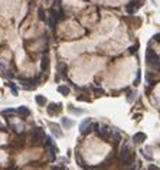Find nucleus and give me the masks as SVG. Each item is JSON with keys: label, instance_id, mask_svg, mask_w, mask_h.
I'll list each match as a JSON object with an SVG mask.
<instances>
[{"label": "nucleus", "instance_id": "nucleus-1", "mask_svg": "<svg viewBox=\"0 0 160 170\" xmlns=\"http://www.w3.org/2000/svg\"><path fill=\"white\" fill-rule=\"evenodd\" d=\"M146 61H147L149 68H153V71H159L160 69V59L151 49H149L146 52Z\"/></svg>", "mask_w": 160, "mask_h": 170}, {"label": "nucleus", "instance_id": "nucleus-2", "mask_svg": "<svg viewBox=\"0 0 160 170\" xmlns=\"http://www.w3.org/2000/svg\"><path fill=\"white\" fill-rule=\"evenodd\" d=\"M133 160V156L130 154V147L128 146H123L118 151V161L126 164V166H130V161Z\"/></svg>", "mask_w": 160, "mask_h": 170}, {"label": "nucleus", "instance_id": "nucleus-3", "mask_svg": "<svg viewBox=\"0 0 160 170\" xmlns=\"http://www.w3.org/2000/svg\"><path fill=\"white\" fill-rule=\"evenodd\" d=\"M45 131H43L41 127H38V128H33L32 131V141L33 143H42L45 141Z\"/></svg>", "mask_w": 160, "mask_h": 170}, {"label": "nucleus", "instance_id": "nucleus-4", "mask_svg": "<svg viewBox=\"0 0 160 170\" xmlns=\"http://www.w3.org/2000/svg\"><path fill=\"white\" fill-rule=\"evenodd\" d=\"M94 123L91 121V118H85L81 124H79V131H81V134H88L89 131H92L94 130Z\"/></svg>", "mask_w": 160, "mask_h": 170}, {"label": "nucleus", "instance_id": "nucleus-5", "mask_svg": "<svg viewBox=\"0 0 160 170\" xmlns=\"http://www.w3.org/2000/svg\"><path fill=\"white\" fill-rule=\"evenodd\" d=\"M143 4V0H137V1H131L130 4H127V13L128 14H133L139 10V7Z\"/></svg>", "mask_w": 160, "mask_h": 170}, {"label": "nucleus", "instance_id": "nucleus-6", "mask_svg": "<svg viewBox=\"0 0 160 170\" xmlns=\"http://www.w3.org/2000/svg\"><path fill=\"white\" fill-rule=\"evenodd\" d=\"M61 110H62V105H61V104L52 102V104H49V107H48V114H49V115H56L58 113H61Z\"/></svg>", "mask_w": 160, "mask_h": 170}, {"label": "nucleus", "instance_id": "nucleus-7", "mask_svg": "<svg viewBox=\"0 0 160 170\" xmlns=\"http://www.w3.org/2000/svg\"><path fill=\"white\" fill-rule=\"evenodd\" d=\"M48 68H49V55L45 52V54H43V56H42V59H41V72L45 74V72L48 71Z\"/></svg>", "mask_w": 160, "mask_h": 170}, {"label": "nucleus", "instance_id": "nucleus-8", "mask_svg": "<svg viewBox=\"0 0 160 170\" xmlns=\"http://www.w3.org/2000/svg\"><path fill=\"white\" fill-rule=\"evenodd\" d=\"M147 140V136L144 134V133H136L134 136H133V141L134 143H143V141H146Z\"/></svg>", "mask_w": 160, "mask_h": 170}, {"label": "nucleus", "instance_id": "nucleus-9", "mask_svg": "<svg viewBox=\"0 0 160 170\" xmlns=\"http://www.w3.org/2000/svg\"><path fill=\"white\" fill-rule=\"evenodd\" d=\"M49 127L52 128V134L55 137H62V131L59 130V125L55 123H49Z\"/></svg>", "mask_w": 160, "mask_h": 170}, {"label": "nucleus", "instance_id": "nucleus-10", "mask_svg": "<svg viewBox=\"0 0 160 170\" xmlns=\"http://www.w3.org/2000/svg\"><path fill=\"white\" fill-rule=\"evenodd\" d=\"M61 124H62V127H64L65 130H68V128H71V127L74 125V121H72L71 118L62 117V118H61Z\"/></svg>", "mask_w": 160, "mask_h": 170}, {"label": "nucleus", "instance_id": "nucleus-11", "mask_svg": "<svg viewBox=\"0 0 160 170\" xmlns=\"http://www.w3.org/2000/svg\"><path fill=\"white\" fill-rule=\"evenodd\" d=\"M17 110V115H20V117H26V115H29L31 111H29V108L28 107H25V105H20L19 108H16Z\"/></svg>", "mask_w": 160, "mask_h": 170}, {"label": "nucleus", "instance_id": "nucleus-12", "mask_svg": "<svg viewBox=\"0 0 160 170\" xmlns=\"http://www.w3.org/2000/svg\"><path fill=\"white\" fill-rule=\"evenodd\" d=\"M35 101H36V104H38V105H39V107H45V105H46V98H45V97H43V95H36V97H35Z\"/></svg>", "mask_w": 160, "mask_h": 170}, {"label": "nucleus", "instance_id": "nucleus-13", "mask_svg": "<svg viewBox=\"0 0 160 170\" xmlns=\"http://www.w3.org/2000/svg\"><path fill=\"white\" fill-rule=\"evenodd\" d=\"M58 92H59V94H62V95H69L71 90H69V87H68V85H59V87H58Z\"/></svg>", "mask_w": 160, "mask_h": 170}, {"label": "nucleus", "instance_id": "nucleus-14", "mask_svg": "<svg viewBox=\"0 0 160 170\" xmlns=\"http://www.w3.org/2000/svg\"><path fill=\"white\" fill-rule=\"evenodd\" d=\"M69 113L75 114V115H79V114H84L85 113V110H82V108H76V107H74V105H69Z\"/></svg>", "mask_w": 160, "mask_h": 170}, {"label": "nucleus", "instance_id": "nucleus-15", "mask_svg": "<svg viewBox=\"0 0 160 170\" xmlns=\"http://www.w3.org/2000/svg\"><path fill=\"white\" fill-rule=\"evenodd\" d=\"M15 114H17V110L15 108H6L1 111V115H15Z\"/></svg>", "mask_w": 160, "mask_h": 170}, {"label": "nucleus", "instance_id": "nucleus-16", "mask_svg": "<svg viewBox=\"0 0 160 170\" xmlns=\"http://www.w3.org/2000/svg\"><path fill=\"white\" fill-rule=\"evenodd\" d=\"M43 144H45V146H46V147L49 148V147H53V146H55V144H53V137H45V143H43Z\"/></svg>", "mask_w": 160, "mask_h": 170}, {"label": "nucleus", "instance_id": "nucleus-17", "mask_svg": "<svg viewBox=\"0 0 160 170\" xmlns=\"http://www.w3.org/2000/svg\"><path fill=\"white\" fill-rule=\"evenodd\" d=\"M7 85L10 87V90H12V94H13V95H17V94H19V90L16 88V85H13V82H9Z\"/></svg>", "mask_w": 160, "mask_h": 170}, {"label": "nucleus", "instance_id": "nucleus-18", "mask_svg": "<svg viewBox=\"0 0 160 170\" xmlns=\"http://www.w3.org/2000/svg\"><path fill=\"white\" fill-rule=\"evenodd\" d=\"M75 159H76V161H78V164H79L81 167H84V166H85V161L82 160V157H81V154H76V157H75Z\"/></svg>", "mask_w": 160, "mask_h": 170}, {"label": "nucleus", "instance_id": "nucleus-19", "mask_svg": "<svg viewBox=\"0 0 160 170\" xmlns=\"http://www.w3.org/2000/svg\"><path fill=\"white\" fill-rule=\"evenodd\" d=\"M139 153H141V156H143V157H144L146 160H149V161H151V160H153V157H151L150 154H147V153H146L144 150H140Z\"/></svg>", "mask_w": 160, "mask_h": 170}, {"label": "nucleus", "instance_id": "nucleus-20", "mask_svg": "<svg viewBox=\"0 0 160 170\" xmlns=\"http://www.w3.org/2000/svg\"><path fill=\"white\" fill-rule=\"evenodd\" d=\"M133 100H134V92H128L127 94V101H133Z\"/></svg>", "mask_w": 160, "mask_h": 170}, {"label": "nucleus", "instance_id": "nucleus-21", "mask_svg": "<svg viewBox=\"0 0 160 170\" xmlns=\"http://www.w3.org/2000/svg\"><path fill=\"white\" fill-rule=\"evenodd\" d=\"M136 51H137V45H133L130 49H128V52H130V54H134Z\"/></svg>", "mask_w": 160, "mask_h": 170}, {"label": "nucleus", "instance_id": "nucleus-22", "mask_svg": "<svg viewBox=\"0 0 160 170\" xmlns=\"http://www.w3.org/2000/svg\"><path fill=\"white\" fill-rule=\"evenodd\" d=\"M38 12H39V17L43 20V19H45V12H43V9H39Z\"/></svg>", "mask_w": 160, "mask_h": 170}, {"label": "nucleus", "instance_id": "nucleus-23", "mask_svg": "<svg viewBox=\"0 0 160 170\" xmlns=\"http://www.w3.org/2000/svg\"><path fill=\"white\" fill-rule=\"evenodd\" d=\"M149 170H160V167L154 166V164H150V166H149Z\"/></svg>", "mask_w": 160, "mask_h": 170}, {"label": "nucleus", "instance_id": "nucleus-24", "mask_svg": "<svg viewBox=\"0 0 160 170\" xmlns=\"http://www.w3.org/2000/svg\"><path fill=\"white\" fill-rule=\"evenodd\" d=\"M153 39H154V41H156V42H159V41H160V33L154 35V36H153Z\"/></svg>", "mask_w": 160, "mask_h": 170}, {"label": "nucleus", "instance_id": "nucleus-25", "mask_svg": "<svg viewBox=\"0 0 160 170\" xmlns=\"http://www.w3.org/2000/svg\"><path fill=\"white\" fill-rule=\"evenodd\" d=\"M51 170H61V167H52Z\"/></svg>", "mask_w": 160, "mask_h": 170}, {"label": "nucleus", "instance_id": "nucleus-26", "mask_svg": "<svg viewBox=\"0 0 160 170\" xmlns=\"http://www.w3.org/2000/svg\"><path fill=\"white\" fill-rule=\"evenodd\" d=\"M159 146H160V144H159Z\"/></svg>", "mask_w": 160, "mask_h": 170}]
</instances>
